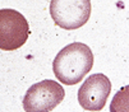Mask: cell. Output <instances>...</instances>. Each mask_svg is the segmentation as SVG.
<instances>
[{
  "label": "cell",
  "mask_w": 129,
  "mask_h": 112,
  "mask_svg": "<svg viewBox=\"0 0 129 112\" xmlns=\"http://www.w3.org/2000/svg\"><path fill=\"white\" fill-rule=\"evenodd\" d=\"M65 97L64 88L55 80L45 79L31 85L23 97L26 112H50Z\"/></svg>",
  "instance_id": "obj_2"
},
{
  "label": "cell",
  "mask_w": 129,
  "mask_h": 112,
  "mask_svg": "<svg viewBox=\"0 0 129 112\" xmlns=\"http://www.w3.org/2000/svg\"><path fill=\"white\" fill-rule=\"evenodd\" d=\"M110 112H129V85L121 87L111 99Z\"/></svg>",
  "instance_id": "obj_6"
},
{
  "label": "cell",
  "mask_w": 129,
  "mask_h": 112,
  "mask_svg": "<svg viewBox=\"0 0 129 112\" xmlns=\"http://www.w3.org/2000/svg\"><path fill=\"white\" fill-rule=\"evenodd\" d=\"M93 66V53L82 42H73L61 48L52 61V71L65 85L78 84Z\"/></svg>",
  "instance_id": "obj_1"
},
{
  "label": "cell",
  "mask_w": 129,
  "mask_h": 112,
  "mask_svg": "<svg viewBox=\"0 0 129 112\" xmlns=\"http://www.w3.org/2000/svg\"><path fill=\"white\" fill-rule=\"evenodd\" d=\"M50 15L63 29L73 31L84 26L91 15V0H51Z\"/></svg>",
  "instance_id": "obj_3"
},
{
  "label": "cell",
  "mask_w": 129,
  "mask_h": 112,
  "mask_svg": "<svg viewBox=\"0 0 129 112\" xmlns=\"http://www.w3.org/2000/svg\"><path fill=\"white\" fill-rule=\"evenodd\" d=\"M29 36V26L22 13L15 9H0V48L14 51L22 47Z\"/></svg>",
  "instance_id": "obj_4"
},
{
  "label": "cell",
  "mask_w": 129,
  "mask_h": 112,
  "mask_svg": "<svg viewBox=\"0 0 129 112\" xmlns=\"http://www.w3.org/2000/svg\"><path fill=\"white\" fill-rule=\"evenodd\" d=\"M111 92V82L101 73L92 74L78 89V102L86 111H101Z\"/></svg>",
  "instance_id": "obj_5"
}]
</instances>
